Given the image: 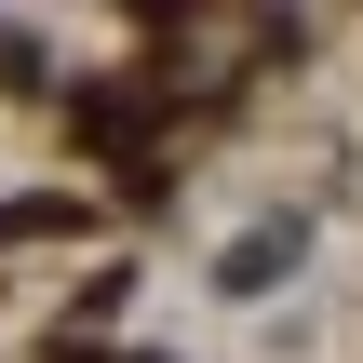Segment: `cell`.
Segmentation results:
<instances>
[{"label":"cell","mask_w":363,"mask_h":363,"mask_svg":"<svg viewBox=\"0 0 363 363\" xmlns=\"http://www.w3.org/2000/svg\"><path fill=\"white\" fill-rule=\"evenodd\" d=\"M135 13H189V0H135Z\"/></svg>","instance_id":"6da1fadb"}]
</instances>
